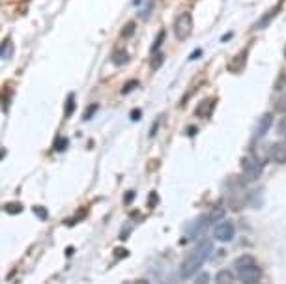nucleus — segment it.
<instances>
[{"label": "nucleus", "instance_id": "1", "mask_svg": "<svg viewBox=\"0 0 286 284\" xmlns=\"http://www.w3.org/2000/svg\"><path fill=\"white\" fill-rule=\"evenodd\" d=\"M211 249H213L211 241H208V240L200 241V243L191 251L189 256L182 262V265H180V277L182 278L195 277V275L198 273V269L204 265V262L208 260V256L211 254Z\"/></svg>", "mask_w": 286, "mask_h": 284}, {"label": "nucleus", "instance_id": "2", "mask_svg": "<svg viewBox=\"0 0 286 284\" xmlns=\"http://www.w3.org/2000/svg\"><path fill=\"white\" fill-rule=\"evenodd\" d=\"M191 32H193V17H191V13L178 15L176 21H174V36L180 41H185L191 36Z\"/></svg>", "mask_w": 286, "mask_h": 284}, {"label": "nucleus", "instance_id": "3", "mask_svg": "<svg viewBox=\"0 0 286 284\" xmlns=\"http://www.w3.org/2000/svg\"><path fill=\"white\" fill-rule=\"evenodd\" d=\"M242 168L245 172V176L249 180H258L262 176V168H264V163H262L258 157H254V155H249L242 161Z\"/></svg>", "mask_w": 286, "mask_h": 284}, {"label": "nucleus", "instance_id": "4", "mask_svg": "<svg viewBox=\"0 0 286 284\" xmlns=\"http://www.w3.org/2000/svg\"><path fill=\"white\" fill-rule=\"evenodd\" d=\"M236 271H238V278H240L243 284H258L262 278V269L258 267V264L247 265V267L236 269Z\"/></svg>", "mask_w": 286, "mask_h": 284}, {"label": "nucleus", "instance_id": "5", "mask_svg": "<svg viewBox=\"0 0 286 284\" xmlns=\"http://www.w3.org/2000/svg\"><path fill=\"white\" fill-rule=\"evenodd\" d=\"M234 224L230 221H221L217 222L215 226H213V238L217 241H221V243H228V241L234 240Z\"/></svg>", "mask_w": 286, "mask_h": 284}, {"label": "nucleus", "instance_id": "6", "mask_svg": "<svg viewBox=\"0 0 286 284\" xmlns=\"http://www.w3.org/2000/svg\"><path fill=\"white\" fill-rule=\"evenodd\" d=\"M269 157L273 159L275 163L284 164L286 163V142H277V144L271 146V150H269Z\"/></svg>", "mask_w": 286, "mask_h": 284}, {"label": "nucleus", "instance_id": "7", "mask_svg": "<svg viewBox=\"0 0 286 284\" xmlns=\"http://www.w3.org/2000/svg\"><path fill=\"white\" fill-rule=\"evenodd\" d=\"M271 122H273V116L271 114H264L260 118V122H258V129H256V137H264L267 131H269V126H271Z\"/></svg>", "mask_w": 286, "mask_h": 284}, {"label": "nucleus", "instance_id": "8", "mask_svg": "<svg viewBox=\"0 0 286 284\" xmlns=\"http://www.w3.org/2000/svg\"><path fill=\"white\" fill-rule=\"evenodd\" d=\"M245 60H247V49H243V51L240 52V56L232 60L230 71H242V68H245Z\"/></svg>", "mask_w": 286, "mask_h": 284}, {"label": "nucleus", "instance_id": "9", "mask_svg": "<svg viewBox=\"0 0 286 284\" xmlns=\"http://www.w3.org/2000/svg\"><path fill=\"white\" fill-rule=\"evenodd\" d=\"M280 8H282V4H277V6H275L273 10H271V12L267 13V15H264V17H262V19L258 21V23H256V28H264V26L269 25V21L273 19L275 15H277V13L280 12Z\"/></svg>", "mask_w": 286, "mask_h": 284}, {"label": "nucleus", "instance_id": "10", "mask_svg": "<svg viewBox=\"0 0 286 284\" xmlns=\"http://www.w3.org/2000/svg\"><path fill=\"white\" fill-rule=\"evenodd\" d=\"M253 264H256V260L251 254H242L240 258H236V269H242V267H247V265Z\"/></svg>", "mask_w": 286, "mask_h": 284}, {"label": "nucleus", "instance_id": "11", "mask_svg": "<svg viewBox=\"0 0 286 284\" xmlns=\"http://www.w3.org/2000/svg\"><path fill=\"white\" fill-rule=\"evenodd\" d=\"M112 62H115L116 66H124V64H127V62H129V52L116 51L115 54H112Z\"/></svg>", "mask_w": 286, "mask_h": 284}, {"label": "nucleus", "instance_id": "12", "mask_svg": "<svg viewBox=\"0 0 286 284\" xmlns=\"http://www.w3.org/2000/svg\"><path fill=\"white\" fill-rule=\"evenodd\" d=\"M75 110V95L70 94L68 95V101H66V108H64V114H66V118H70L71 114Z\"/></svg>", "mask_w": 286, "mask_h": 284}, {"label": "nucleus", "instance_id": "13", "mask_svg": "<svg viewBox=\"0 0 286 284\" xmlns=\"http://www.w3.org/2000/svg\"><path fill=\"white\" fill-rule=\"evenodd\" d=\"M211 107H213V101H210L208 105H206V101H202L197 107V116H202V118H204V116H210Z\"/></svg>", "mask_w": 286, "mask_h": 284}, {"label": "nucleus", "instance_id": "14", "mask_svg": "<svg viewBox=\"0 0 286 284\" xmlns=\"http://www.w3.org/2000/svg\"><path fill=\"white\" fill-rule=\"evenodd\" d=\"M217 284H234V277L230 275V271H219V275H217Z\"/></svg>", "mask_w": 286, "mask_h": 284}, {"label": "nucleus", "instance_id": "15", "mask_svg": "<svg viewBox=\"0 0 286 284\" xmlns=\"http://www.w3.org/2000/svg\"><path fill=\"white\" fill-rule=\"evenodd\" d=\"M12 52H13L12 39H4V43H2V60H8V58L12 56Z\"/></svg>", "mask_w": 286, "mask_h": 284}, {"label": "nucleus", "instance_id": "16", "mask_svg": "<svg viewBox=\"0 0 286 284\" xmlns=\"http://www.w3.org/2000/svg\"><path fill=\"white\" fill-rule=\"evenodd\" d=\"M163 60H165V56H163V52H153L152 54V62H150V66H152V70H159L161 68V64H163Z\"/></svg>", "mask_w": 286, "mask_h": 284}, {"label": "nucleus", "instance_id": "17", "mask_svg": "<svg viewBox=\"0 0 286 284\" xmlns=\"http://www.w3.org/2000/svg\"><path fill=\"white\" fill-rule=\"evenodd\" d=\"M163 41H165V30H161L157 34V38H155V41H153V45H152V54L159 51V47H161V43H163Z\"/></svg>", "mask_w": 286, "mask_h": 284}, {"label": "nucleus", "instance_id": "18", "mask_svg": "<svg viewBox=\"0 0 286 284\" xmlns=\"http://www.w3.org/2000/svg\"><path fill=\"white\" fill-rule=\"evenodd\" d=\"M275 110H277V112H284L286 114V94L280 95L279 99L275 101Z\"/></svg>", "mask_w": 286, "mask_h": 284}, {"label": "nucleus", "instance_id": "19", "mask_svg": "<svg viewBox=\"0 0 286 284\" xmlns=\"http://www.w3.org/2000/svg\"><path fill=\"white\" fill-rule=\"evenodd\" d=\"M135 28H137V26H135V23H127V25L122 28L120 36H122V38H129V36H131V34L135 32Z\"/></svg>", "mask_w": 286, "mask_h": 284}, {"label": "nucleus", "instance_id": "20", "mask_svg": "<svg viewBox=\"0 0 286 284\" xmlns=\"http://www.w3.org/2000/svg\"><path fill=\"white\" fill-rule=\"evenodd\" d=\"M4 211H6V213H21V211H23V208H21L19 204H6V206H4Z\"/></svg>", "mask_w": 286, "mask_h": 284}, {"label": "nucleus", "instance_id": "21", "mask_svg": "<svg viewBox=\"0 0 286 284\" xmlns=\"http://www.w3.org/2000/svg\"><path fill=\"white\" fill-rule=\"evenodd\" d=\"M195 284H210V275L208 273H200L195 277Z\"/></svg>", "mask_w": 286, "mask_h": 284}, {"label": "nucleus", "instance_id": "22", "mask_svg": "<svg viewBox=\"0 0 286 284\" xmlns=\"http://www.w3.org/2000/svg\"><path fill=\"white\" fill-rule=\"evenodd\" d=\"M34 213L36 215H39V219H47V217H49V213H47V209L45 208H39V206H36V208H34Z\"/></svg>", "mask_w": 286, "mask_h": 284}, {"label": "nucleus", "instance_id": "23", "mask_svg": "<svg viewBox=\"0 0 286 284\" xmlns=\"http://www.w3.org/2000/svg\"><path fill=\"white\" fill-rule=\"evenodd\" d=\"M133 88H137V81H129V82L126 84V86L122 88V94H127L129 90H133Z\"/></svg>", "mask_w": 286, "mask_h": 284}, {"label": "nucleus", "instance_id": "24", "mask_svg": "<svg viewBox=\"0 0 286 284\" xmlns=\"http://www.w3.org/2000/svg\"><path fill=\"white\" fill-rule=\"evenodd\" d=\"M279 133L282 137H286V118H282V120L279 122Z\"/></svg>", "mask_w": 286, "mask_h": 284}, {"label": "nucleus", "instance_id": "25", "mask_svg": "<svg viewBox=\"0 0 286 284\" xmlns=\"http://www.w3.org/2000/svg\"><path fill=\"white\" fill-rule=\"evenodd\" d=\"M95 108H97V105H92V107L88 108V112L84 114V120H86V118H92V114H94Z\"/></svg>", "mask_w": 286, "mask_h": 284}, {"label": "nucleus", "instance_id": "26", "mask_svg": "<svg viewBox=\"0 0 286 284\" xmlns=\"http://www.w3.org/2000/svg\"><path fill=\"white\" fill-rule=\"evenodd\" d=\"M58 142H60V144L56 146V150H64V148H66V144H68V140H66V139H60Z\"/></svg>", "mask_w": 286, "mask_h": 284}, {"label": "nucleus", "instance_id": "27", "mask_svg": "<svg viewBox=\"0 0 286 284\" xmlns=\"http://www.w3.org/2000/svg\"><path fill=\"white\" fill-rule=\"evenodd\" d=\"M131 118H133V120H139V118H140V110H139V108H135L133 114H131Z\"/></svg>", "mask_w": 286, "mask_h": 284}, {"label": "nucleus", "instance_id": "28", "mask_svg": "<svg viewBox=\"0 0 286 284\" xmlns=\"http://www.w3.org/2000/svg\"><path fill=\"white\" fill-rule=\"evenodd\" d=\"M150 200H152V206H155V204H157V195H155V193H152V195H150Z\"/></svg>", "mask_w": 286, "mask_h": 284}, {"label": "nucleus", "instance_id": "29", "mask_svg": "<svg viewBox=\"0 0 286 284\" xmlns=\"http://www.w3.org/2000/svg\"><path fill=\"white\" fill-rule=\"evenodd\" d=\"M200 54H202V51H200V49H197V51H195V54H193V56H191V58L195 60V58H198V56H200Z\"/></svg>", "mask_w": 286, "mask_h": 284}, {"label": "nucleus", "instance_id": "30", "mask_svg": "<svg viewBox=\"0 0 286 284\" xmlns=\"http://www.w3.org/2000/svg\"><path fill=\"white\" fill-rule=\"evenodd\" d=\"M133 284H150V282H148L146 278H140V280H135Z\"/></svg>", "mask_w": 286, "mask_h": 284}, {"label": "nucleus", "instance_id": "31", "mask_svg": "<svg viewBox=\"0 0 286 284\" xmlns=\"http://www.w3.org/2000/svg\"><path fill=\"white\" fill-rule=\"evenodd\" d=\"M230 36H232V34H226V36H222V41H228V39H230Z\"/></svg>", "mask_w": 286, "mask_h": 284}, {"label": "nucleus", "instance_id": "32", "mask_svg": "<svg viewBox=\"0 0 286 284\" xmlns=\"http://www.w3.org/2000/svg\"><path fill=\"white\" fill-rule=\"evenodd\" d=\"M284 58H286V47H284Z\"/></svg>", "mask_w": 286, "mask_h": 284}]
</instances>
